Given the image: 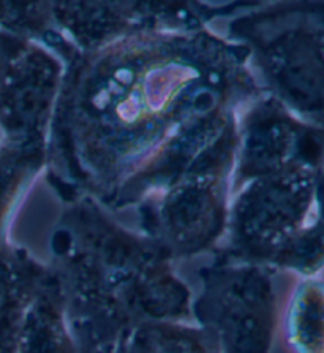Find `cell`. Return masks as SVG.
I'll list each match as a JSON object with an SVG mask.
<instances>
[{
  "mask_svg": "<svg viewBox=\"0 0 324 353\" xmlns=\"http://www.w3.org/2000/svg\"><path fill=\"white\" fill-rule=\"evenodd\" d=\"M63 59L45 165L67 203L140 206L235 138L264 94L246 48L204 29H142Z\"/></svg>",
  "mask_w": 324,
  "mask_h": 353,
  "instance_id": "1",
  "label": "cell"
},
{
  "mask_svg": "<svg viewBox=\"0 0 324 353\" xmlns=\"http://www.w3.org/2000/svg\"><path fill=\"white\" fill-rule=\"evenodd\" d=\"M47 266L81 353H114L133 326L192 315V292L160 245L114 223L90 198L63 212Z\"/></svg>",
  "mask_w": 324,
  "mask_h": 353,
  "instance_id": "2",
  "label": "cell"
},
{
  "mask_svg": "<svg viewBox=\"0 0 324 353\" xmlns=\"http://www.w3.org/2000/svg\"><path fill=\"white\" fill-rule=\"evenodd\" d=\"M230 35L264 94L324 128V2L259 3L233 21Z\"/></svg>",
  "mask_w": 324,
  "mask_h": 353,
  "instance_id": "3",
  "label": "cell"
},
{
  "mask_svg": "<svg viewBox=\"0 0 324 353\" xmlns=\"http://www.w3.org/2000/svg\"><path fill=\"white\" fill-rule=\"evenodd\" d=\"M274 271L217 259L198 272L201 290L192 317L219 353H270L277 331Z\"/></svg>",
  "mask_w": 324,
  "mask_h": 353,
  "instance_id": "4",
  "label": "cell"
},
{
  "mask_svg": "<svg viewBox=\"0 0 324 353\" xmlns=\"http://www.w3.org/2000/svg\"><path fill=\"white\" fill-rule=\"evenodd\" d=\"M318 170H290L236 190L217 259L272 270L275 259L310 221Z\"/></svg>",
  "mask_w": 324,
  "mask_h": 353,
  "instance_id": "5",
  "label": "cell"
},
{
  "mask_svg": "<svg viewBox=\"0 0 324 353\" xmlns=\"http://www.w3.org/2000/svg\"><path fill=\"white\" fill-rule=\"evenodd\" d=\"M235 157L223 154L207 160L138 206L142 234L171 260L220 248L228 227Z\"/></svg>",
  "mask_w": 324,
  "mask_h": 353,
  "instance_id": "6",
  "label": "cell"
},
{
  "mask_svg": "<svg viewBox=\"0 0 324 353\" xmlns=\"http://www.w3.org/2000/svg\"><path fill=\"white\" fill-rule=\"evenodd\" d=\"M323 160L324 128L301 121L270 95H259L239 116L235 190L266 176L320 168Z\"/></svg>",
  "mask_w": 324,
  "mask_h": 353,
  "instance_id": "7",
  "label": "cell"
},
{
  "mask_svg": "<svg viewBox=\"0 0 324 353\" xmlns=\"http://www.w3.org/2000/svg\"><path fill=\"white\" fill-rule=\"evenodd\" d=\"M62 78V63L43 45L13 35L0 83L3 141L46 148Z\"/></svg>",
  "mask_w": 324,
  "mask_h": 353,
  "instance_id": "8",
  "label": "cell"
},
{
  "mask_svg": "<svg viewBox=\"0 0 324 353\" xmlns=\"http://www.w3.org/2000/svg\"><path fill=\"white\" fill-rule=\"evenodd\" d=\"M16 353H81L68 326L59 283L51 270L25 307Z\"/></svg>",
  "mask_w": 324,
  "mask_h": 353,
  "instance_id": "9",
  "label": "cell"
},
{
  "mask_svg": "<svg viewBox=\"0 0 324 353\" xmlns=\"http://www.w3.org/2000/svg\"><path fill=\"white\" fill-rule=\"evenodd\" d=\"M290 353H324V277H299L283 312Z\"/></svg>",
  "mask_w": 324,
  "mask_h": 353,
  "instance_id": "10",
  "label": "cell"
},
{
  "mask_svg": "<svg viewBox=\"0 0 324 353\" xmlns=\"http://www.w3.org/2000/svg\"><path fill=\"white\" fill-rule=\"evenodd\" d=\"M114 353H219V350L196 325L142 322L122 338Z\"/></svg>",
  "mask_w": 324,
  "mask_h": 353,
  "instance_id": "11",
  "label": "cell"
},
{
  "mask_svg": "<svg viewBox=\"0 0 324 353\" xmlns=\"http://www.w3.org/2000/svg\"><path fill=\"white\" fill-rule=\"evenodd\" d=\"M47 272L25 249L10 244L0 252V322L24 312Z\"/></svg>",
  "mask_w": 324,
  "mask_h": 353,
  "instance_id": "12",
  "label": "cell"
},
{
  "mask_svg": "<svg viewBox=\"0 0 324 353\" xmlns=\"http://www.w3.org/2000/svg\"><path fill=\"white\" fill-rule=\"evenodd\" d=\"M277 270L299 277L318 276L324 270V160L316 174L310 221L275 259L272 271Z\"/></svg>",
  "mask_w": 324,
  "mask_h": 353,
  "instance_id": "13",
  "label": "cell"
},
{
  "mask_svg": "<svg viewBox=\"0 0 324 353\" xmlns=\"http://www.w3.org/2000/svg\"><path fill=\"white\" fill-rule=\"evenodd\" d=\"M45 157L46 148L0 143V225L8 227L16 205L45 167Z\"/></svg>",
  "mask_w": 324,
  "mask_h": 353,
  "instance_id": "14",
  "label": "cell"
},
{
  "mask_svg": "<svg viewBox=\"0 0 324 353\" xmlns=\"http://www.w3.org/2000/svg\"><path fill=\"white\" fill-rule=\"evenodd\" d=\"M12 40H13V35L0 32V83H2L5 63H7L10 48H12Z\"/></svg>",
  "mask_w": 324,
  "mask_h": 353,
  "instance_id": "15",
  "label": "cell"
},
{
  "mask_svg": "<svg viewBox=\"0 0 324 353\" xmlns=\"http://www.w3.org/2000/svg\"><path fill=\"white\" fill-rule=\"evenodd\" d=\"M7 230H8V227L0 225V252H2L3 249H7L10 245L8 239H7Z\"/></svg>",
  "mask_w": 324,
  "mask_h": 353,
  "instance_id": "16",
  "label": "cell"
}]
</instances>
